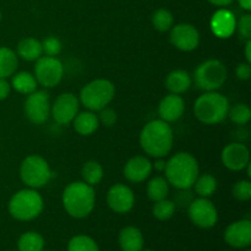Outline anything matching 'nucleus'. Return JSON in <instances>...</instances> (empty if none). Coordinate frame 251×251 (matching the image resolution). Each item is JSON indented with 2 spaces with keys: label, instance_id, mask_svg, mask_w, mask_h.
Here are the masks:
<instances>
[{
  "label": "nucleus",
  "instance_id": "obj_47",
  "mask_svg": "<svg viewBox=\"0 0 251 251\" xmlns=\"http://www.w3.org/2000/svg\"><path fill=\"white\" fill-rule=\"evenodd\" d=\"M42 251H43V250H42Z\"/></svg>",
  "mask_w": 251,
  "mask_h": 251
},
{
  "label": "nucleus",
  "instance_id": "obj_25",
  "mask_svg": "<svg viewBox=\"0 0 251 251\" xmlns=\"http://www.w3.org/2000/svg\"><path fill=\"white\" fill-rule=\"evenodd\" d=\"M19 68V56L9 47H0V77H11Z\"/></svg>",
  "mask_w": 251,
  "mask_h": 251
},
{
  "label": "nucleus",
  "instance_id": "obj_24",
  "mask_svg": "<svg viewBox=\"0 0 251 251\" xmlns=\"http://www.w3.org/2000/svg\"><path fill=\"white\" fill-rule=\"evenodd\" d=\"M11 77V87L21 95H31L38 87V83H37L33 74L27 73V71L15 73Z\"/></svg>",
  "mask_w": 251,
  "mask_h": 251
},
{
  "label": "nucleus",
  "instance_id": "obj_33",
  "mask_svg": "<svg viewBox=\"0 0 251 251\" xmlns=\"http://www.w3.org/2000/svg\"><path fill=\"white\" fill-rule=\"evenodd\" d=\"M227 117H229V119L234 124L245 125L250 122L251 110L249 105L244 104V103H238V104L229 108V112H228Z\"/></svg>",
  "mask_w": 251,
  "mask_h": 251
},
{
  "label": "nucleus",
  "instance_id": "obj_41",
  "mask_svg": "<svg viewBox=\"0 0 251 251\" xmlns=\"http://www.w3.org/2000/svg\"><path fill=\"white\" fill-rule=\"evenodd\" d=\"M212 5H216V6H220V7H225L228 6V5L232 4L234 0H208Z\"/></svg>",
  "mask_w": 251,
  "mask_h": 251
},
{
  "label": "nucleus",
  "instance_id": "obj_14",
  "mask_svg": "<svg viewBox=\"0 0 251 251\" xmlns=\"http://www.w3.org/2000/svg\"><path fill=\"white\" fill-rule=\"evenodd\" d=\"M221 159L227 169L240 172L250 163L249 149L242 142H232L223 149Z\"/></svg>",
  "mask_w": 251,
  "mask_h": 251
},
{
  "label": "nucleus",
  "instance_id": "obj_34",
  "mask_svg": "<svg viewBox=\"0 0 251 251\" xmlns=\"http://www.w3.org/2000/svg\"><path fill=\"white\" fill-rule=\"evenodd\" d=\"M232 195L238 201H249L251 199V183L249 180H239L233 185Z\"/></svg>",
  "mask_w": 251,
  "mask_h": 251
},
{
  "label": "nucleus",
  "instance_id": "obj_16",
  "mask_svg": "<svg viewBox=\"0 0 251 251\" xmlns=\"http://www.w3.org/2000/svg\"><path fill=\"white\" fill-rule=\"evenodd\" d=\"M225 240L235 249L248 248L251 244V222L249 220L237 221L226 228Z\"/></svg>",
  "mask_w": 251,
  "mask_h": 251
},
{
  "label": "nucleus",
  "instance_id": "obj_11",
  "mask_svg": "<svg viewBox=\"0 0 251 251\" xmlns=\"http://www.w3.org/2000/svg\"><path fill=\"white\" fill-rule=\"evenodd\" d=\"M188 215L194 225L203 229L215 227L218 221L217 208L206 198H199L191 201L188 206Z\"/></svg>",
  "mask_w": 251,
  "mask_h": 251
},
{
  "label": "nucleus",
  "instance_id": "obj_18",
  "mask_svg": "<svg viewBox=\"0 0 251 251\" xmlns=\"http://www.w3.org/2000/svg\"><path fill=\"white\" fill-rule=\"evenodd\" d=\"M211 31L216 37L222 39H227L232 37L235 32L237 26V19L234 14L227 9H220L211 17Z\"/></svg>",
  "mask_w": 251,
  "mask_h": 251
},
{
  "label": "nucleus",
  "instance_id": "obj_9",
  "mask_svg": "<svg viewBox=\"0 0 251 251\" xmlns=\"http://www.w3.org/2000/svg\"><path fill=\"white\" fill-rule=\"evenodd\" d=\"M33 75L38 85L53 88L63 80L64 65L56 56H41L36 60Z\"/></svg>",
  "mask_w": 251,
  "mask_h": 251
},
{
  "label": "nucleus",
  "instance_id": "obj_39",
  "mask_svg": "<svg viewBox=\"0 0 251 251\" xmlns=\"http://www.w3.org/2000/svg\"><path fill=\"white\" fill-rule=\"evenodd\" d=\"M11 92V85L9 83L7 78L0 77V100H6Z\"/></svg>",
  "mask_w": 251,
  "mask_h": 251
},
{
  "label": "nucleus",
  "instance_id": "obj_2",
  "mask_svg": "<svg viewBox=\"0 0 251 251\" xmlns=\"http://www.w3.org/2000/svg\"><path fill=\"white\" fill-rule=\"evenodd\" d=\"M61 202L66 213L74 218H86L92 213L96 205L93 186L85 181H73L63 191Z\"/></svg>",
  "mask_w": 251,
  "mask_h": 251
},
{
  "label": "nucleus",
  "instance_id": "obj_26",
  "mask_svg": "<svg viewBox=\"0 0 251 251\" xmlns=\"http://www.w3.org/2000/svg\"><path fill=\"white\" fill-rule=\"evenodd\" d=\"M146 193L150 200L153 202L163 200L169 194V183L163 176H154L147 183Z\"/></svg>",
  "mask_w": 251,
  "mask_h": 251
},
{
  "label": "nucleus",
  "instance_id": "obj_29",
  "mask_svg": "<svg viewBox=\"0 0 251 251\" xmlns=\"http://www.w3.org/2000/svg\"><path fill=\"white\" fill-rule=\"evenodd\" d=\"M19 251H42L44 248V239L39 233L26 232L19 238Z\"/></svg>",
  "mask_w": 251,
  "mask_h": 251
},
{
  "label": "nucleus",
  "instance_id": "obj_42",
  "mask_svg": "<svg viewBox=\"0 0 251 251\" xmlns=\"http://www.w3.org/2000/svg\"><path fill=\"white\" fill-rule=\"evenodd\" d=\"M245 59L248 63H251V39H248L245 44Z\"/></svg>",
  "mask_w": 251,
  "mask_h": 251
},
{
  "label": "nucleus",
  "instance_id": "obj_27",
  "mask_svg": "<svg viewBox=\"0 0 251 251\" xmlns=\"http://www.w3.org/2000/svg\"><path fill=\"white\" fill-rule=\"evenodd\" d=\"M103 176H104V171L100 162L97 161H87L82 166L81 169V176H82V181L91 186H95L102 181Z\"/></svg>",
  "mask_w": 251,
  "mask_h": 251
},
{
  "label": "nucleus",
  "instance_id": "obj_10",
  "mask_svg": "<svg viewBox=\"0 0 251 251\" xmlns=\"http://www.w3.org/2000/svg\"><path fill=\"white\" fill-rule=\"evenodd\" d=\"M50 105L48 92L36 90L27 96L25 100V114L32 124H44L50 117Z\"/></svg>",
  "mask_w": 251,
  "mask_h": 251
},
{
  "label": "nucleus",
  "instance_id": "obj_21",
  "mask_svg": "<svg viewBox=\"0 0 251 251\" xmlns=\"http://www.w3.org/2000/svg\"><path fill=\"white\" fill-rule=\"evenodd\" d=\"M119 245L123 251H141L144 249V235L136 227H125L119 233Z\"/></svg>",
  "mask_w": 251,
  "mask_h": 251
},
{
  "label": "nucleus",
  "instance_id": "obj_30",
  "mask_svg": "<svg viewBox=\"0 0 251 251\" xmlns=\"http://www.w3.org/2000/svg\"><path fill=\"white\" fill-rule=\"evenodd\" d=\"M174 17L172 12L167 9H158L153 12L152 15V25H153L154 29L158 32H167L171 31L173 27Z\"/></svg>",
  "mask_w": 251,
  "mask_h": 251
},
{
  "label": "nucleus",
  "instance_id": "obj_32",
  "mask_svg": "<svg viewBox=\"0 0 251 251\" xmlns=\"http://www.w3.org/2000/svg\"><path fill=\"white\" fill-rule=\"evenodd\" d=\"M68 251H100L95 240L88 235H75L68 244Z\"/></svg>",
  "mask_w": 251,
  "mask_h": 251
},
{
  "label": "nucleus",
  "instance_id": "obj_31",
  "mask_svg": "<svg viewBox=\"0 0 251 251\" xmlns=\"http://www.w3.org/2000/svg\"><path fill=\"white\" fill-rule=\"evenodd\" d=\"M176 202L171 200H163L156 201L152 207V215L157 218L158 221H168L169 218H172L176 213Z\"/></svg>",
  "mask_w": 251,
  "mask_h": 251
},
{
  "label": "nucleus",
  "instance_id": "obj_38",
  "mask_svg": "<svg viewBox=\"0 0 251 251\" xmlns=\"http://www.w3.org/2000/svg\"><path fill=\"white\" fill-rule=\"evenodd\" d=\"M235 75L239 80L248 81L251 77V65L250 63H240L238 64L237 69H235Z\"/></svg>",
  "mask_w": 251,
  "mask_h": 251
},
{
  "label": "nucleus",
  "instance_id": "obj_6",
  "mask_svg": "<svg viewBox=\"0 0 251 251\" xmlns=\"http://www.w3.org/2000/svg\"><path fill=\"white\" fill-rule=\"evenodd\" d=\"M115 96V86L107 78H96L86 83L81 90L78 100L91 112H100L110 104Z\"/></svg>",
  "mask_w": 251,
  "mask_h": 251
},
{
  "label": "nucleus",
  "instance_id": "obj_46",
  "mask_svg": "<svg viewBox=\"0 0 251 251\" xmlns=\"http://www.w3.org/2000/svg\"><path fill=\"white\" fill-rule=\"evenodd\" d=\"M247 251H250V250H247Z\"/></svg>",
  "mask_w": 251,
  "mask_h": 251
},
{
  "label": "nucleus",
  "instance_id": "obj_44",
  "mask_svg": "<svg viewBox=\"0 0 251 251\" xmlns=\"http://www.w3.org/2000/svg\"><path fill=\"white\" fill-rule=\"evenodd\" d=\"M0 21H1V10H0Z\"/></svg>",
  "mask_w": 251,
  "mask_h": 251
},
{
  "label": "nucleus",
  "instance_id": "obj_3",
  "mask_svg": "<svg viewBox=\"0 0 251 251\" xmlns=\"http://www.w3.org/2000/svg\"><path fill=\"white\" fill-rule=\"evenodd\" d=\"M164 173L169 185L178 190H189L199 176V163L189 152H179L167 161Z\"/></svg>",
  "mask_w": 251,
  "mask_h": 251
},
{
  "label": "nucleus",
  "instance_id": "obj_4",
  "mask_svg": "<svg viewBox=\"0 0 251 251\" xmlns=\"http://www.w3.org/2000/svg\"><path fill=\"white\" fill-rule=\"evenodd\" d=\"M229 100L217 91L205 92L194 104V114L196 119L206 125H216L222 123L229 112Z\"/></svg>",
  "mask_w": 251,
  "mask_h": 251
},
{
  "label": "nucleus",
  "instance_id": "obj_20",
  "mask_svg": "<svg viewBox=\"0 0 251 251\" xmlns=\"http://www.w3.org/2000/svg\"><path fill=\"white\" fill-rule=\"evenodd\" d=\"M73 125L75 131L81 136H90L95 134L100 127V120H98L97 114L91 110L77 113L73 120Z\"/></svg>",
  "mask_w": 251,
  "mask_h": 251
},
{
  "label": "nucleus",
  "instance_id": "obj_37",
  "mask_svg": "<svg viewBox=\"0 0 251 251\" xmlns=\"http://www.w3.org/2000/svg\"><path fill=\"white\" fill-rule=\"evenodd\" d=\"M98 120H100V124L104 125V126L107 127H112L114 126L115 123H117L118 120V115H117V112H115L114 109H112V108H103L102 110H100L98 112Z\"/></svg>",
  "mask_w": 251,
  "mask_h": 251
},
{
  "label": "nucleus",
  "instance_id": "obj_7",
  "mask_svg": "<svg viewBox=\"0 0 251 251\" xmlns=\"http://www.w3.org/2000/svg\"><path fill=\"white\" fill-rule=\"evenodd\" d=\"M51 169L48 162L39 154H29L20 166V178L22 183L31 189H41L51 179Z\"/></svg>",
  "mask_w": 251,
  "mask_h": 251
},
{
  "label": "nucleus",
  "instance_id": "obj_17",
  "mask_svg": "<svg viewBox=\"0 0 251 251\" xmlns=\"http://www.w3.org/2000/svg\"><path fill=\"white\" fill-rule=\"evenodd\" d=\"M185 112V100L180 95L169 93L158 104L159 119L166 123H174L180 119Z\"/></svg>",
  "mask_w": 251,
  "mask_h": 251
},
{
  "label": "nucleus",
  "instance_id": "obj_1",
  "mask_svg": "<svg viewBox=\"0 0 251 251\" xmlns=\"http://www.w3.org/2000/svg\"><path fill=\"white\" fill-rule=\"evenodd\" d=\"M173 130L161 119L151 120L140 132V146L153 158H164L173 149Z\"/></svg>",
  "mask_w": 251,
  "mask_h": 251
},
{
  "label": "nucleus",
  "instance_id": "obj_5",
  "mask_svg": "<svg viewBox=\"0 0 251 251\" xmlns=\"http://www.w3.org/2000/svg\"><path fill=\"white\" fill-rule=\"evenodd\" d=\"M44 207L43 198L36 189H22L11 196L7 205L9 213L17 221L27 222L38 217Z\"/></svg>",
  "mask_w": 251,
  "mask_h": 251
},
{
  "label": "nucleus",
  "instance_id": "obj_15",
  "mask_svg": "<svg viewBox=\"0 0 251 251\" xmlns=\"http://www.w3.org/2000/svg\"><path fill=\"white\" fill-rule=\"evenodd\" d=\"M107 203L115 213H127L135 205V195L131 189L125 184H115L108 190Z\"/></svg>",
  "mask_w": 251,
  "mask_h": 251
},
{
  "label": "nucleus",
  "instance_id": "obj_45",
  "mask_svg": "<svg viewBox=\"0 0 251 251\" xmlns=\"http://www.w3.org/2000/svg\"><path fill=\"white\" fill-rule=\"evenodd\" d=\"M141 251H152V250H149V249H146V250H144V249H142Z\"/></svg>",
  "mask_w": 251,
  "mask_h": 251
},
{
  "label": "nucleus",
  "instance_id": "obj_22",
  "mask_svg": "<svg viewBox=\"0 0 251 251\" xmlns=\"http://www.w3.org/2000/svg\"><path fill=\"white\" fill-rule=\"evenodd\" d=\"M193 78L185 70H173L166 78V88L174 95H183L191 87Z\"/></svg>",
  "mask_w": 251,
  "mask_h": 251
},
{
  "label": "nucleus",
  "instance_id": "obj_8",
  "mask_svg": "<svg viewBox=\"0 0 251 251\" xmlns=\"http://www.w3.org/2000/svg\"><path fill=\"white\" fill-rule=\"evenodd\" d=\"M227 80V69L222 61L210 59L196 68L194 73V83L196 87L205 92L217 91Z\"/></svg>",
  "mask_w": 251,
  "mask_h": 251
},
{
  "label": "nucleus",
  "instance_id": "obj_19",
  "mask_svg": "<svg viewBox=\"0 0 251 251\" xmlns=\"http://www.w3.org/2000/svg\"><path fill=\"white\" fill-rule=\"evenodd\" d=\"M152 163L144 156H135L130 158L124 166V176L131 183H142L152 173Z\"/></svg>",
  "mask_w": 251,
  "mask_h": 251
},
{
  "label": "nucleus",
  "instance_id": "obj_13",
  "mask_svg": "<svg viewBox=\"0 0 251 251\" xmlns=\"http://www.w3.org/2000/svg\"><path fill=\"white\" fill-rule=\"evenodd\" d=\"M169 41L178 50L193 51L200 44V33L194 25L179 24L171 28Z\"/></svg>",
  "mask_w": 251,
  "mask_h": 251
},
{
  "label": "nucleus",
  "instance_id": "obj_28",
  "mask_svg": "<svg viewBox=\"0 0 251 251\" xmlns=\"http://www.w3.org/2000/svg\"><path fill=\"white\" fill-rule=\"evenodd\" d=\"M193 186L200 198L208 199L217 190V179L212 174L205 173L202 176H198Z\"/></svg>",
  "mask_w": 251,
  "mask_h": 251
},
{
  "label": "nucleus",
  "instance_id": "obj_43",
  "mask_svg": "<svg viewBox=\"0 0 251 251\" xmlns=\"http://www.w3.org/2000/svg\"><path fill=\"white\" fill-rule=\"evenodd\" d=\"M240 7L245 11H250L251 10V0H238Z\"/></svg>",
  "mask_w": 251,
  "mask_h": 251
},
{
  "label": "nucleus",
  "instance_id": "obj_36",
  "mask_svg": "<svg viewBox=\"0 0 251 251\" xmlns=\"http://www.w3.org/2000/svg\"><path fill=\"white\" fill-rule=\"evenodd\" d=\"M235 31L238 32L239 37L242 39H251V15L244 14L240 16L239 20H237V26H235Z\"/></svg>",
  "mask_w": 251,
  "mask_h": 251
},
{
  "label": "nucleus",
  "instance_id": "obj_40",
  "mask_svg": "<svg viewBox=\"0 0 251 251\" xmlns=\"http://www.w3.org/2000/svg\"><path fill=\"white\" fill-rule=\"evenodd\" d=\"M166 164H167V161H164V158H156L154 163L152 164V168L156 169L157 172H164V169H166Z\"/></svg>",
  "mask_w": 251,
  "mask_h": 251
},
{
  "label": "nucleus",
  "instance_id": "obj_35",
  "mask_svg": "<svg viewBox=\"0 0 251 251\" xmlns=\"http://www.w3.org/2000/svg\"><path fill=\"white\" fill-rule=\"evenodd\" d=\"M61 48H63V44H61L60 39L55 36H49L48 38L42 42V49H43V53L47 56L59 55Z\"/></svg>",
  "mask_w": 251,
  "mask_h": 251
},
{
  "label": "nucleus",
  "instance_id": "obj_23",
  "mask_svg": "<svg viewBox=\"0 0 251 251\" xmlns=\"http://www.w3.org/2000/svg\"><path fill=\"white\" fill-rule=\"evenodd\" d=\"M16 54L19 58L26 61H36L43 54L42 49V42L33 37H26L21 39L16 47Z\"/></svg>",
  "mask_w": 251,
  "mask_h": 251
},
{
  "label": "nucleus",
  "instance_id": "obj_12",
  "mask_svg": "<svg viewBox=\"0 0 251 251\" xmlns=\"http://www.w3.org/2000/svg\"><path fill=\"white\" fill-rule=\"evenodd\" d=\"M78 108H80V100L74 93H61L50 105V115L56 124L69 125L77 115Z\"/></svg>",
  "mask_w": 251,
  "mask_h": 251
}]
</instances>
